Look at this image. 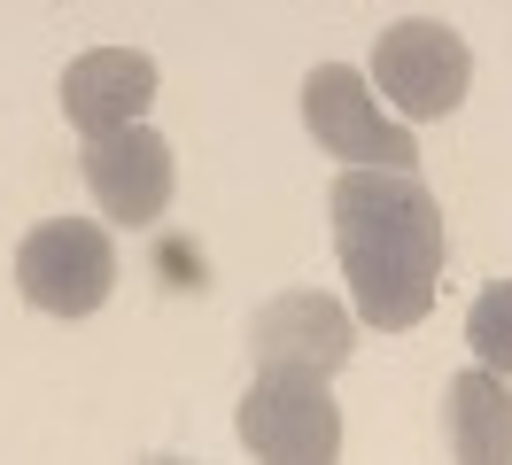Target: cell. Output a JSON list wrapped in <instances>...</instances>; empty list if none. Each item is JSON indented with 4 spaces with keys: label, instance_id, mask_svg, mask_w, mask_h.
Masks as SVG:
<instances>
[{
    "label": "cell",
    "instance_id": "6da1fadb",
    "mask_svg": "<svg viewBox=\"0 0 512 465\" xmlns=\"http://www.w3.org/2000/svg\"><path fill=\"white\" fill-rule=\"evenodd\" d=\"M334 256L350 272V303L365 326L381 334H404L435 310V287H443V202L419 186V171H388V163H350L334 194Z\"/></svg>",
    "mask_w": 512,
    "mask_h": 465
},
{
    "label": "cell",
    "instance_id": "7a4b0ae2",
    "mask_svg": "<svg viewBox=\"0 0 512 465\" xmlns=\"http://www.w3.org/2000/svg\"><path fill=\"white\" fill-rule=\"evenodd\" d=\"M233 434H241V450H256V458H288V465L334 458L342 450V411L326 396V372L256 365L249 396L233 411Z\"/></svg>",
    "mask_w": 512,
    "mask_h": 465
},
{
    "label": "cell",
    "instance_id": "3957f363",
    "mask_svg": "<svg viewBox=\"0 0 512 465\" xmlns=\"http://www.w3.org/2000/svg\"><path fill=\"white\" fill-rule=\"evenodd\" d=\"M16 287L47 318H94L117 287V248L94 217H47L16 248Z\"/></svg>",
    "mask_w": 512,
    "mask_h": 465
},
{
    "label": "cell",
    "instance_id": "277c9868",
    "mask_svg": "<svg viewBox=\"0 0 512 465\" xmlns=\"http://www.w3.org/2000/svg\"><path fill=\"white\" fill-rule=\"evenodd\" d=\"M303 124H311V140L326 155H342V163H388V171H419V140L404 124L381 117V101L373 86L357 78L350 62H319L311 78H303Z\"/></svg>",
    "mask_w": 512,
    "mask_h": 465
},
{
    "label": "cell",
    "instance_id": "5b68a950",
    "mask_svg": "<svg viewBox=\"0 0 512 465\" xmlns=\"http://www.w3.org/2000/svg\"><path fill=\"white\" fill-rule=\"evenodd\" d=\"M373 78L381 93L404 109V117H450L466 86H474V55L450 24H427V16H404V24L381 31L373 47Z\"/></svg>",
    "mask_w": 512,
    "mask_h": 465
},
{
    "label": "cell",
    "instance_id": "8992f818",
    "mask_svg": "<svg viewBox=\"0 0 512 465\" xmlns=\"http://www.w3.org/2000/svg\"><path fill=\"white\" fill-rule=\"evenodd\" d=\"M86 186L117 225H156L171 210V186H179L171 140L156 124H117V132L86 140Z\"/></svg>",
    "mask_w": 512,
    "mask_h": 465
},
{
    "label": "cell",
    "instance_id": "52a82bcc",
    "mask_svg": "<svg viewBox=\"0 0 512 465\" xmlns=\"http://www.w3.org/2000/svg\"><path fill=\"white\" fill-rule=\"evenodd\" d=\"M350 310L319 287H288L249 310V357L256 365H303V372H342L350 365Z\"/></svg>",
    "mask_w": 512,
    "mask_h": 465
},
{
    "label": "cell",
    "instance_id": "ba28073f",
    "mask_svg": "<svg viewBox=\"0 0 512 465\" xmlns=\"http://www.w3.org/2000/svg\"><path fill=\"white\" fill-rule=\"evenodd\" d=\"M156 101V62L140 47H86V55L63 70V117L101 140L117 124H140V109Z\"/></svg>",
    "mask_w": 512,
    "mask_h": 465
},
{
    "label": "cell",
    "instance_id": "9c48e42d",
    "mask_svg": "<svg viewBox=\"0 0 512 465\" xmlns=\"http://www.w3.org/2000/svg\"><path fill=\"white\" fill-rule=\"evenodd\" d=\"M443 442L450 458L466 465H489V458H512V396H505V372H458L443 388Z\"/></svg>",
    "mask_w": 512,
    "mask_h": 465
},
{
    "label": "cell",
    "instance_id": "30bf717a",
    "mask_svg": "<svg viewBox=\"0 0 512 465\" xmlns=\"http://www.w3.org/2000/svg\"><path fill=\"white\" fill-rule=\"evenodd\" d=\"M466 341L489 372H512V279H489L466 310Z\"/></svg>",
    "mask_w": 512,
    "mask_h": 465
}]
</instances>
